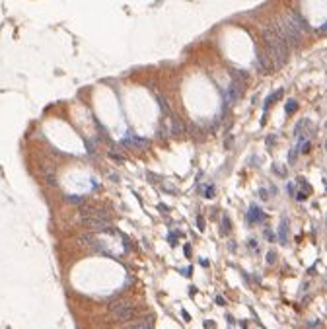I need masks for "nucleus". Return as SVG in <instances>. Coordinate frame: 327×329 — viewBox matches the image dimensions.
<instances>
[{
    "mask_svg": "<svg viewBox=\"0 0 327 329\" xmlns=\"http://www.w3.org/2000/svg\"><path fill=\"white\" fill-rule=\"evenodd\" d=\"M263 41H265V47H267V57L271 61L273 68H280L284 66L288 57H290V49L282 43V39L279 37L277 33L273 31V27H265L263 29Z\"/></svg>",
    "mask_w": 327,
    "mask_h": 329,
    "instance_id": "f257e3e1",
    "label": "nucleus"
},
{
    "mask_svg": "<svg viewBox=\"0 0 327 329\" xmlns=\"http://www.w3.org/2000/svg\"><path fill=\"white\" fill-rule=\"evenodd\" d=\"M80 218L86 228L101 230V232H111V218L107 210L96 208V207H82L80 208Z\"/></svg>",
    "mask_w": 327,
    "mask_h": 329,
    "instance_id": "f03ea898",
    "label": "nucleus"
},
{
    "mask_svg": "<svg viewBox=\"0 0 327 329\" xmlns=\"http://www.w3.org/2000/svg\"><path fill=\"white\" fill-rule=\"evenodd\" d=\"M109 313L117 321H129L134 313V308L127 300H115V302L109 304Z\"/></svg>",
    "mask_w": 327,
    "mask_h": 329,
    "instance_id": "7ed1b4c3",
    "label": "nucleus"
},
{
    "mask_svg": "<svg viewBox=\"0 0 327 329\" xmlns=\"http://www.w3.org/2000/svg\"><path fill=\"white\" fill-rule=\"evenodd\" d=\"M288 20H290V21H292V24H294V25H296L298 29H300V31H302V33H304V31H306V29H308V21H306V18H304V16H302V14H300V12H296V10H292V12H290V14H288Z\"/></svg>",
    "mask_w": 327,
    "mask_h": 329,
    "instance_id": "20e7f679",
    "label": "nucleus"
},
{
    "mask_svg": "<svg viewBox=\"0 0 327 329\" xmlns=\"http://www.w3.org/2000/svg\"><path fill=\"white\" fill-rule=\"evenodd\" d=\"M248 220L253 224V222H263L265 220V214H263V210H261L259 207H251L249 208V214H248Z\"/></svg>",
    "mask_w": 327,
    "mask_h": 329,
    "instance_id": "39448f33",
    "label": "nucleus"
},
{
    "mask_svg": "<svg viewBox=\"0 0 327 329\" xmlns=\"http://www.w3.org/2000/svg\"><path fill=\"white\" fill-rule=\"evenodd\" d=\"M123 144L127 146V148H144L146 146V140H142V138H129V140H123Z\"/></svg>",
    "mask_w": 327,
    "mask_h": 329,
    "instance_id": "423d86ee",
    "label": "nucleus"
},
{
    "mask_svg": "<svg viewBox=\"0 0 327 329\" xmlns=\"http://www.w3.org/2000/svg\"><path fill=\"white\" fill-rule=\"evenodd\" d=\"M280 96H282V90H277V92H275V94H271V96H269V98H267V101H265V109H267L269 105H271V103H273V101H277V99H279Z\"/></svg>",
    "mask_w": 327,
    "mask_h": 329,
    "instance_id": "0eeeda50",
    "label": "nucleus"
},
{
    "mask_svg": "<svg viewBox=\"0 0 327 329\" xmlns=\"http://www.w3.org/2000/svg\"><path fill=\"white\" fill-rule=\"evenodd\" d=\"M279 236H280V244H286V220H282V222H280Z\"/></svg>",
    "mask_w": 327,
    "mask_h": 329,
    "instance_id": "6e6552de",
    "label": "nucleus"
},
{
    "mask_svg": "<svg viewBox=\"0 0 327 329\" xmlns=\"http://www.w3.org/2000/svg\"><path fill=\"white\" fill-rule=\"evenodd\" d=\"M43 175H45V181H47V183H51V185H55V183H57L55 173L51 171V170H43Z\"/></svg>",
    "mask_w": 327,
    "mask_h": 329,
    "instance_id": "1a4fd4ad",
    "label": "nucleus"
},
{
    "mask_svg": "<svg viewBox=\"0 0 327 329\" xmlns=\"http://www.w3.org/2000/svg\"><path fill=\"white\" fill-rule=\"evenodd\" d=\"M230 228H232V226H230V218L224 214L222 216V232H230Z\"/></svg>",
    "mask_w": 327,
    "mask_h": 329,
    "instance_id": "9d476101",
    "label": "nucleus"
},
{
    "mask_svg": "<svg viewBox=\"0 0 327 329\" xmlns=\"http://www.w3.org/2000/svg\"><path fill=\"white\" fill-rule=\"evenodd\" d=\"M296 109H298V103H296L294 99H290L288 103H286V111H288V113H294Z\"/></svg>",
    "mask_w": 327,
    "mask_h": 329,
    "instance_id": "9b49d317",
    "label": "nucleus"
},
{
    "mask_svg": "<svg viewBox=\"0 0 327 329\" xmlns=\"http://www.w3.org/2000/svg\"><path fill=\"white\" fill-rule=\"evenodd\" d=\"M296 156H298V148H296V146H294V148H292V150H290V154H288V162H290V164H294V160H296Z\"/></svg>",
    "mask_w": 327,
    "mask_h": 329,
    "instance_id": "f8f14e48",
    "label": "nucleus"
},
{
    "mask_svg": "<svg viewBox=\"0 0 327 329\" xmlns=\"http://www.w3.org/2000/svg\"><path fill=\"white\" fill-rule=\"evenodd\" d=\"M202 191H205V193H202L205 197H214V187L212 185H210V187H202Z\"/></svg>",
    "mask_w": 327,
    "mask_h": 329,
    "instance_id": "ddd939ff",
    "label": "nucleus"
},
{
    "mask_svg": "<svg viewBox=\"0 0 327 329\" xmlns=\"http://www.w3.org/2000/svg\"><path fill=\"white\" fill-rule=\"evenodd\" d=\"M127 329H150L146 323H133V325H129Z\"/></svg>",
    "mask_w": 327,
    "mask_h": 329,
    "instance_id": "4468645a",
    "label": "nucleus"
},
{
    "mask_svg": "<svg viewBox=\"0 0 327 329\" xmlns=\"http://www.w3.org/2000/svg\"><path fill=\"white\" fill-rule=\"evenodd\" d=\"M267 261H269V263H275V261H277V253H275V251H269V253H267Z\"/></svg>",
    "mask_w": 327,
    "mask_h": 329,
    "instance_id": "2eb2a0df",
    "label": "nucleus"
},
{
    "mask_svg": "<svg viewBox=\"0 0 327 329\" xmlns=\"http://www.w3.org/2000/svg\"><path fill=\"white\" fill-rule=\"evenodd\" d=\"M248 245L251 247V249H253V251H259V244L255 242V240H249V242H248Z\"/></svg>",
    "mask_w": 327,
    "mask_h": 329,
    "instance_id": "dca6fc26",
    "label": "nucleus"
},
{
    "mask_svg": "<svg viewBox=\"0 0 327 329\" xmlns=\"http://www.w3.org/2000/svg\"><path fill=\"white\" fill-rule=\"evenodd\" d=\"M109 156H111L113 160H117V162H123V160H125V158H123L121 154H115V152H109Z\"/></svg>",
    "mask_w": 327,
    "mask_h": 329,
    "instance_id": "f3484780",
    "label": "nucleus"
},
{
    "mask_svg": "<svg viewBox=\"0 0 327 329\" xmlns=\"http://www.w3.org/2000/svg\"><path fill=\"white\" fill-rule=\"evenodd\" d=\"M265 236H267V240H269V242H273V240H275V234H273L271 230H267V232H265Z\"/></svg>",
    "mask_w": 327,
    "mask_h": 329,
    "instance_id": "a211bd4d",
    "label": "nucleus"
},
{
    "mask_svg": "<svg viewBox=\"0 0 327 329\" xmlns=\"http://www.w3.org/2000/svg\"><path fill=\"white\" fill-rule=\"evenodd\" d=\"M66 201H70V203H80L82 199H80V197H66Z\"/></svg>",
    "mask_w": 327,
    "mask_h": 329,
    "instance_id": "6ab92c4d",
    "label": "nucleus"
},
{
    "mask_svg": "<svg viewBox=\"0 0 327 329\" xmlns=\"http://www.w3.org/2000/svg\"><path fill=\"white\" fill-rule=\"evenodd\" d=\"M199 230H205V220H202V216H199Z\"/></svg>",
    "mask_w": 327,
    "mask_h": 329,
    "instance_id": "aec40b11",
    "label": "nucleus"
},
{
    "mask_svg": "<svg viewBox=\"0 0 327 329\" xmlns=\"http://www.w3.org/2000/svg\"><path fill=\"white\" fill-rule=\"evenodd\" d=\"M185 255H187V257H191V245H189V244L185 245Z\"/></svg>",
    "mask_w": 327,
    "mask_h": 329,
    "instance_id": "412c9836",
    "label": "nucleus"
},
{
    "mask_svg": "<svg viewBox=\"0 0 327 329\" xmlns=\"http://www.w3.org/2000/svg\"><path fill=\"white\" fill-rule=\"evenodd\" d=\"M216 304H218V306H224L226 302H224V298H222V296H218V298H216Z\"/></svg>",
    "mask_w": 327,
    "mask_h": 329,
    "instance_id": "4be33fe9",
    "label": "nucleus"
},
{
    "mask_svg": "<svg viewBox=\"0 0 327 329\" xmlns=\"http://www.w3.org/2000/svg\"><path fill=\"white\" fill-rule=\"evenodd\" d=\"M181 313H183V319H185V321H189V319H191V316H189V313H187L185 310H181Z\"/></svg>",
    "mask_w": 327,
    "mask_h": 329,
    "instance_id": "5701e85b",
    "label": "nucleus"
}]
</instances>
